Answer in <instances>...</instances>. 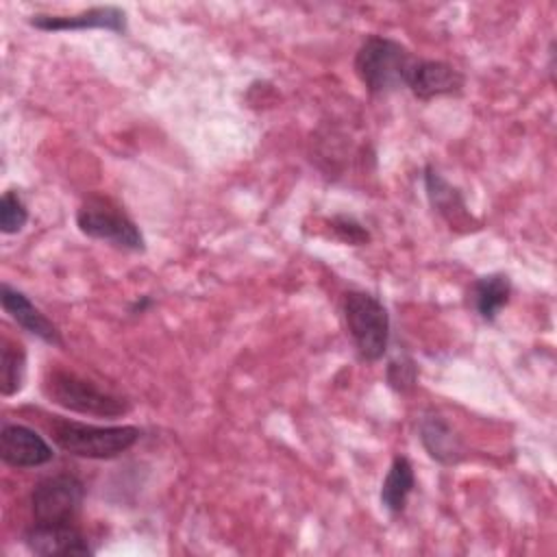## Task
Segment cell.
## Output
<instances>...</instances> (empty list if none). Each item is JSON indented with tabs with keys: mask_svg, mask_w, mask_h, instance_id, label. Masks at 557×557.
<instances>
[{
	"mask_svg": "<svg viewBox=\"0 0 557 557\" xmlns=\"http://www.w3.org/2000/svg\"><path fill=\"white\" fill-rule=\"evenodd\" d=\"M76 224L87 237L109 242L117 248L133 252H141L146 248V239L135 220L107 196L94 194L85 198L76 211Z\"/></svg>",
	"mask_w": 557,
	"mask_h": 557,
	"instance_id": "5",
	"label": "cell"
},
{
	"mask_svg": "<svg viewBox=\"0 0 557 557\" xmlns=\"http://www.w3.org/2000/svg\"><path fill=\"white\" fill-rule=\"evenodd\" d=\"M30 24L39 30H87L104 28L113 33H126V13L120 7H91L72 15H46L37 13L30 17Z\"/></svg>",
	"mask_w": 557,
	"mask_h": 557,
	"instance_id": "10",
	"label": "cell"
},
{
	"mask_svg": "<svg viewBox=\"0 0 557 557\" xmlns=\"http://www.w3.org/2000/svg\"><path fill=\"white\" fill-rule=\"evenodd\" d=\"M424 187L426 196L431 200V207L450 224V226H468L470 213L466 209V202L455 189L433 165L424 168Z\"/></svg>",
	"mask_w": 557,
	"mask_h": 557,
	"instance_id": "13",
	"label": "cell"
},
{
	"mask_svg": "<svg viewBox=\"0 0 557 557\" xmlns=\"http://www.w3.org/2000/svg\"><path fill=\"white\" fill-rule=\"evenodd\" d=\"M420 442L431 459L442 466H455L463 459V444L453 426L437 413H424L420 424Z\"/></svg>",
	"mask_w": 557,
	"mask_h": 557,
	"instance_id": "12",
	"label": "cell"
},
{
	"mask_svg": "<svg viewBox=\"0 0 557 557\" xmlns=\"http://www.w3.org/2000/svg\"><path fill=\"white\" fill-rule=\"evenodd\" d=\"M85 498V485L74 474H52L41 479L30 492L33 520L39 524L74 522Z\"/></svg>",
	"mask_w": 557,
	"mask_h": 557,
	"instance_id": "6",
	"label": "cell"
},
{
	"mask_svg": "<svg viewBox=\"0 0 557 557\" xmlns=\"http://www.w3.org/2000/svg\"><path fill=\"white\" fill-rule=\"evenodd\" d=\"M407 87L420 100L453 96L463 89V74L446 61L416 59L407 78Z\"/></svg>",
	"mask_w": 557,
	"mask_h": 557,
	"instance_id": "9",
	"label": "cell"
},
{
	"mask_svg": "<svg viewBox=\"0 0 557 557\" xmlns=\"http://www.w3.org/2000/svg\"><path fill=\"white\" fill-rule=\"evenodd\" d=\"M44 394L50 403L85 416L117 418L131 409L126 398L67 370H50L44 379Z\"/></svg>",
	"mask_w": 557,
	"mask_h": 557,
	"instance_id": "3",
	"label": "cell"
},
{
	"mask_svg": "<svg viewBox=\"0 0 557 557\" xmlns=\"http://www.w3.org/2000/svg\"><path fill=\"white\" fill-rule=\"evenodd\" d=\"M413 487H416V474H413L411 461L400 455L394 457L381 485V505L394 516L403 513Z\"/></svg>",
	"mask_w": 557,
	"mask_h": 557,
	"instance_id": "14",
	"label": "cell"
},
{
	"mask_svg": "<svg viewBox=\"0 0 557 557\" xmlns=\"http://www.w3.org/2000/svg\"><path fill=\"white\" fill-rule=\"evenodd\" d=\"M509 296H511V281L507 274H500V272L485 274L476 278L472 285L474 309L485 322L496 320L500 309L509 302Z\"/></svg>",
	"mask_w": 557,
	"mask_h": 557,
	"instance_id": "15",
	"label": "cell"
},
{
	"mask_svg": "<svg viewBox=\"0 0 557 557\" xmlns=\"http://www.w3.org/2000/svg\"><path fill=\"white\" fill-rule=\"evenodd\" d=\"M0 302H2V309L11 315V320L17 322L24 331H28L30 335L39 337L41 342H46L50 346H63V337H61V331L57 329V324H52V320H48L28 300V296L24 292L11 287L9 283H2Z\"/></svg>",
	"mask_w": 557,
	"mask_h": 557,
	"instance_id": "11",
	"label": "cell"
},
{
	"mask_svg": "<svg viewBox=\"0 0 557 557\" xmlns=\"http://www.w3.org/2000/svg\"><path fill=\"white\" fill-rule=\"evenodd\" d=\"M331 228L333 233L346 242V244H352V246H363L370 242V233L363 224H359L355 218L350 215H335L331 220Z\"/></svg>",
	"mask_w": 557,
	"mask_h": 557,
	"instance_id": "19",
	"label": "cell"
},
{
	"mask_svg": "<svg viewBox=\"0 0 557 557\" xmlns=\"http://www.w3.org/2000/svg\"><path fill=\"white\" fill-rule=\"evenodd\" d=\"M28 222V209L17 191L9 189L0 198V231L4 235L20 233Z\"/></svg>",
	"mask_w": 557,
	"mask_h": 557,
	"instance_id": "17",
	"label": "cell"
},
{
	"mask_svg": "<svg viewBox=\"0 0 557 557\" xmlns=\"http://www.w3.org/2000/svg\"><path fill=\"white\" fill-rule=\"evenodd\" d=\"M0 457L13 468H37L52 461V446L30 426L4 424L0 429Z\"/></svg>",
	"mask_w": 557,
	"mask_h": 557,
	"instance_id": "7",
	"label": "cell"
},
{
	"mask_svg": "<svg viewBox=\"0 0 557 557\" xmlns=\"http://www.w3.org/2000/svg\"><path fill=\"white\" fill-rule=\"evenodd\" d=\"M418 366L409 357H400L389 361L387 366V383L396 392H409L416 385Z\"/></svg>",
	"mask_w": 557,
	"mask_h": 557,
	"instance_id": "18",
	"label": "cell"
},
{
	"mask_svg": "<svg viewBox=\"0 0 557 557\" xmlns=\"http://www.w3.org/2000/svg\"><path fill=\"white\" fill-rule=\"evenodd\" d=\"M344 320L359 357L379 361L389 344V313L383 302L368 292H348L344 296Z\"/></svg>",
	"mask_w": 557,
	"mask_h": 557,
	"instance_id": "4",
	"label": "cell"
},
{
	"mask_svg": "<svg viewBox=\"0 0 557 557\" xmlns=\"http://www.w3.org/2000/svg\"><path fill=\"white\" fill-rule=\"evenodd\" d=\"M148 305H150V298H148V296H141V300H135V302H133L131 313H144Z\"/></svg>",
	"mask_w": 557,
	"mask_h": 557,
	"instance_id": "20",
	"label": "cell"
},
{
	"mask_svg": "<svg viewBox=\"0 0 557 557\" xmlns=\"http://www.w3.org/2000/svg\"><path fill=\"white\" fill-rule=\"evenodd\" d=\"M24 544L30 553L52 557V555H91L94 548L74 522L65 524H39L33 522L24 533Z\"/></svg>",
	"mask_w": 557,
	"mask_h": 557,
	"instance_id": "8",
	"label": "cell"
},
{
	"mask_svg": "<svg viewBox=\"0 0 557 557\" xmlns=\"http://www.w3.org/2000/svg\"><path fill=\"white\" fill-rule=\"evenodd\" d=\"M26 376V352L22 344L2 337L0 346V389L2 396H13L22 389Z\"/></svg>",
	"mask_w": 557,
	"mask_h": 557,
	"instance_id": "16",
	"label": "cell"
},
{
	"mask_svg": "<svg viewBox=\"0 0 557 557\" xmlns=\"http://www.w3.org/2000/svg\"><path fill=\"white\" fill-rule=\"evenodd\" d=\"M416 57L396 39L372 35L368 37L355 57V72L366 89L374 96L407 87L409 72Z\"/></svg>",
	"mask_w": 557,
	"mask_h": 557,
	"instance_id": "2",
	"label": "cell"
},
{
	"mask_svg": "<svg viewBox=\"0 0 557 557\" xmlns=\"http://www.w3.org/2000/svg\"><path fill=\"white\" fill-rule=\"evenodd\" d=\"M50 435L61 450L74 457L113 459L137 444L141 429L133 424L98 426L54 416L50 422Z\"/></svg>",
	"mask_w": 557,
	"mask_h": 557,
	"instance_id": "1",
	"label": "cell"
}]
</instances>
